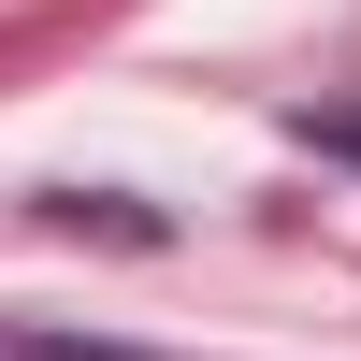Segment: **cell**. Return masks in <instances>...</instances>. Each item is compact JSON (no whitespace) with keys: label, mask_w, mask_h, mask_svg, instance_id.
I'll return each instance as SVG.
<instances>
[{"label":"cell","mask_w":361,"mask_h":361,"mask_svg":"<svg viewBox=\"0 0 361 361\" xmlns=\"http://www.w3.org/2000/svg\"><path fill=\"white\" fill-rule=\"evenodd\" d=\"M304 145H333V159H361V102H333V116H304Z\"/></svg>","instance_id":"1"},{"label":"cell","mask_w":361,"mask_h":361,"mask_svg":"<svg viewBox=\"0 0 361 361\" xmlns=\"http://www.w3.org/2000/svg\"><path fill=\"white\" fill-rule=\"evenodd\" d=\"M58 361H73V347H58Z\"/></svg>","instance_id":"2"}]
</instances>
